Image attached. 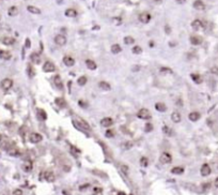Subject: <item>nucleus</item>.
Returning a JSON list of instances; mask_svg holds the SVG:
<instances>
[{
	"label": "nucleus",
	"instance_id": "49530a36",
	"mask_svg": "<svg viewBox=\"0 0 218 195\" xmlns=\"http://www.w3.org/2000/svg\"><path fill=\"white\" fill-rule=\"evenodd\" d=\"M211 73H213L215 75H218V67H213L211 69Z\"/></svg>",
	"mask_w": 218,
	"mask_h": 195
},
{
	"label": "nucleus",
	"instance_id": "4468645a",
	"mask_svg": "<svg viewBox=\"0 0 218 195\" xmlns=\"http://www.w3.org/2000/svg\"><path fill=\"white\" fill-rule=\"evenodd\" d=\"M54 82H55L56 87L59 90H63V83H62V81H61V77L59 75H56L54 77Z\"/></svg>",
	"mask_w": 218,
	"mask_h": 195
},
{
	"label": "nucleus",
	"instance_id": "c03bdc74",
	"mask_svg": "<svg viewBox=\"0 0 218 195\" xmlns=\"http://www.w3.org/2000/svg\"><path fill=\"white\" fill-rule=\"evenodd\" d=\"M140 164H141V166L146 167V166H147V159L144 158V157H142V158L140 159Z\"/></svg>",
	"mask_w": 218,
	"mask_h": 195
},
{
	"label": "nucleus",
	"instance_id": "39448f33",
	"mask_svg": "<svg viewBox=\"0 0 218 195\" xmlns=\"http://www.w3.org/2000/svg\"><path fill=\"white\" fill-rule=\"evenodd\" d=\"M13 86V81L11 78H4L2 79V82H1V88L4 90H9V89H11Z\"/></svg>",
	"mask_w": 218,
	"mask_h": 195
},
{
	"label": "nucleus",
	"instance_id": "a19ab883",
	"mask_svg": "<svg viewBox=\"0 0 218 195\" xmlns=\"http://www.w3.org/2000/svg\"><path fill=\"white\" fill-rule=\"evenodd\" d=\"M79 122L81 123V126H82V127H83L87 131H89V130L91 129V128H90V126L88 125V122H87V121H85V120H82V119H79Z\"/></svg>",
	"mask_w": 218,
	"mask_h": 195
},
{
	"label": "nucleus",
	"instance_id": "a18cd8bd",
	"mask_svg": "<svg viewBox=\"0 0 218 195\" xmlns=\"http://www.w3.org/2000/svg\"><path fill=\"white\" fill-rule=\"evenodd\" d=\"M13 195H23V191L20 189H15L13 191Z\"/></svg>",
	"mask_w": 218,
	"mask_h": 195
},
{
	"label": "nucleus",
	"instance_id": "7ed1b4c3",
	"mask_svg": "<svg viewBox=\"0 0 218 195\" xmlns=\"http://www.w3.org/2000/svg\"><path fill=\"white\" fill-rule=\"evenodd\" d=\"M159 161H160L163 164H169V163H171V161H172V157H171V154L168 153V152H163V153L160 154Z\"/></svg>",
	"mask_w": 218,
	"mask_h": 195
},
{
	"label": "nucleus",
	"instance_id": "79ce46f5",
	"mask_svg": "<svg viewBox=\"0 0 218 195\" xmlns=\"http://www.w3.org/2000/svg\"><path fill=\"white\" fill-rule=\"evenodd\" d=\"M160 73L161 74H171L172 73V70L169 68H161L160 69Z\"/></svg>",
	"mask_w": 218,
	"mask_h": 195
},
{
	"label": "nucleus",
	"instance_id": "c85d7f7f",
	"mask_svg": "<svg viewBox=\"0 0 218 195\" xmlns=\"http://www.w3.org/2000/svg\"><path fill=\"white\" fill-rule=\"evenodd\" d=\"M133 141H129V140H126V141H124V143H122V145H121V147H122V149H124V150H129L130 148L133 147Z\"/></svg>",
	"mask_w": 218,
	"mask_h": 195
},
{
	"label": "nucleus",
	"instance_id": "c756f323",
	"mask_svg": "<svg viewBox=\"0 0 218 195\" xmlns=\"http://www.w3.org/2000/svg\"><path fill=\"white\" fill-rule=\"evenodd\" d=\"M191 78H193V81L196 83V84H201L202 83V77L201 75H199V74H191Z\"/></svg>",
	"mask_w": 218,
	"mask_h": 195
},
{
	"label": "nucleus",
	"instance_id": "f704fd0d",
	"mask_svg": "<svg viewBox=\"0 0 218 195\" xmlns=\"http://www.w3.org/2000/svg\"><path fill=\"white\" fill-rule=\"evenodd\" d=\"M122 50L121 46L119 45V44H113V45L111 46V53L112 54H119V53Z\"/></svg>",
	"mask_w": 218,
	"mask_h": 195
},
{
	"label": "nucleus",
	"instance_id": "1a4fd4ad",
	"mask_svg": "<svg viewBox=\"0 0 218 195\" xmlns=\"http://www.w3.org/2000/svg\"><path fill=\"white\" fill-rule=\"evenodd\" d=\"M200 172H201V175L202 176L206 177V176H208V175L211 174L212 170H211V167H210V165H208V164H203L201 166V170H200Z\"/></svg>",
	"mask_w": 218,
	"mask_h": 195
},
{
	"label": "nucleus",
	"instance_id": "de8ad7c7",
	"mask_svg": "<svg viewBox=\"0 0 218 195\" xmlns=\"http://www.w3.org/2000/svg\"><path fill=\"white\" fill-rule=\"evenodd\" d=\"M102 189L101 188H94L93 189V192H94V194H102Z\"/></svg>",
	"mask_w": 218,
	"mask_h": 195
},
{
	"label": "nucleus",
	"instance_id": "72a5a7b5",
	"mask_svg": "<svg viewBox=\"0 0 218 195\" xmlns=\"http://www.w3.org/2000/svg\"><path fill=\"white\" fill-rule=\"evenodd\" d=\"M99 86H100V88L101 89H103V90H110V85H109V83H107V82H101L100 84H99Z\"/></svg>",
	"mask_w": 218,
	"mask_h": 195
},
{
	"label": "nucleus",
	"instance_id": "a211bd4d",
	"mask_svg": "<svg viewBox=\"0 0 218 195\" xmlns=\"http://www.w3.org/2000/svg\"><path fill=\"white\" fill-rule=\"evenodd\" d=\"M188 118H189L190 121H193V122L198 121V120L200 119V114H199L198 112H191V113L188 115Z\"/></svg>",
	"mask_w": 218,
	"mask_h": 195
},
{
	"label": "nucleus",
	"instance_id": "603ef678",
	"mask_svg": "<svg viewBox=\"0 0 218 195\" xmlns=\"http://www.w3.org/2000/svg\"><path fill=\"white\" fill-rule=\"evenodd\" d=\"M26 47H30V40L29 39L26 40Z\"/></svg>",
	"mask_w": 218,
	"mask_h": 195
},
{
	"label": "nucleus",
	"instance_id": "423d86ee",
	"mask_svg": "<svg viewBox=\"0 0 218 195\" xmlns=\"http://www.w3.org/2000/svg\"><path fill=\"white\" fill-rule=\"evenodd\" d=\"M55 43L57 44V45H59V46H64L66 44V38L64 37L63 34H58V35H56V38H55Z\"/></svg>",
	"mask_w": 218,
	"mask_h": 195
},
{
	"label": "nucleus",
	"instance_id": "2f4dec72",
	"mask_svg": "<svg viewBox=\"0 0 218 195\" xmlns=\"http://www.w3.org/2000/svg\"><path fill=\"white\" fill-rule=\"evenodd\" d=\"M73 126L78 130V131H80V132H86L87 130L81 126V123L80 122H78V121H75V120H73Z\"/></svg>",
	"mask_w": 218,
	"mask_h": 195
},
{
	"label": "nucleus",
	"instance_id": "a878e982",
	"mask_svg": "<svg viewBox=\"0 0 218 195\" xmlns=\"http://www.w3.org/2000/svg\"><path fill=\"white\" fill-rule=\"evenodd\" d=\"M27 10L30 13H32V14H41V10H40L39 8L34 6V5H28L27 6Z\"/></svg>",
	"mask_w": 218,
	"mask_h": 195
},
{
	"label": "nucleus",
	"instance_id": "412c9836",
	"mask_svg": "<svg viewBox=\"0 0 218 195\" xmlns=\"http://www.w3.org/2000/svg\"><path fill=\"white\" fill-rule=\"evenodd\" d=\"M155 108H156V110H158L160 113H164V112L167 110V106H166L164 103H161V102H158V103L155 104Z\"/></svg>",
	"mask_w": 218,
	"mask_h": 195
},
{
	"label": "nucleus",
	"instance_id": "58836bf2",
	"mask_svg": "<svg viewBox=\"0 0 218 195\" xmlns=\"http://www.w3.org/2000/svg\"><path fill=\"white\" fill-rule=\"evenodd\" d=\"M133 53L135 55H140L141 53H142V48L139 46V45H137V46H134L133 47Z\"/></svg>",
	"mask_w": 218,
	"mask_h": 195
},
{
	"label": "nucleus",
	"instance_id": "8fccbe9b",
	"mask_svg": "<svg viewBox=\"0 0 218 195\" xmlns=\"http://www.w3.org/2000/svg\"><path fill=\"white\" fill-rule=\"evenodd\" d=\"M79 105L81 106V107H87V103L83 102V101H79Z\"/></svg>",
	"mask_w": 218,
	"mask_h": 195
},
{
	"label": "nucleus",
	"instance_id": "052dcab7",
	"mask_svg": "<svg viewBox=\"0 0 218 195\" xmlns=\"http://www.w3.org/2000/svg\"><path fill=\"white\" fill-rule=\"evenodd\" d=\"M1 140H2V136H1V135H0V141H1Z\"/></svg>",
	"mask_w": 218,
	"mask_h": 195
},
{
	"label": "nucleus",
	"instance_id": "5701e85b",
	"mask_svg": "<svg viewBox=\"0 0 218 195\" xmlns=\"http://www.w3.org/2000/svg\"><path fill=\"white\" fill-rule=\"evenodd\" d=\"M171 173L173 175H182L183 173H184V168L181 167V166H175L171 170Z\"/></svg>",
	"mask_w": 218,
	"mask_h": 195
},
{
	"label": "nucleus",
	"instance_id": "393cba45",
	"mask_svg": "<svg viewBox=\"0 0 218 195\" xmlns=\"http://www.w3.org/2000/svg\"><path fill=\"white\" fill-rule=\"evenodd\" d=\"M86 66H87V68H88L89 70H95V69H96V63H95L94 61L91 60V59L86 60Z\"/></svg>",
	"mask_w": 218,
	"mask_h": 195
},
{
	"label": "nucleus",
	"instance_id": "f8f14e48",
	"mask_svg": "<svg viewBox=\"0 0 218 195\" xmlns=\"http://www.w3.org/2000/svg\"><path fill=\"white\" fill-rule=\"evenodd\" d=\"M0 41H1V43L4 44V45H13L15 43V39L12 37H3V38H1Z\"/></svg>",
	"mask_w": 218,
	"mask_h": 195
},
{
	"label": "nucleus",
	"instance_id": "e433bc0d",
	"mask_svg": "<svg viewBox=\"0 0 218 195\" xmlns=\"http://www.w3.org/2000/svg\"><path fill=\"white\" fill-rule=\"evenodd\" d=\"M144 131H145L146 133H150V132L153 131V125H152L151 122H146V123H145V126H144Z\"/></svg>",
	"mask_w": 218,
	"mask_h": 195
},
{
	"label": "nucleus",
	"instance_id": "6ab92c4d",
	"mask_svg": "<svg viewBox=\"0 0 218 195\" xmlns=\"http://www.w3.org/2000/svg\"><path fill=\"white\" fill-rule=\"evenodd\" d=\"M171 119H172V121H173V122H175V123L181 122V120H182L181 114H180V113H178V112H173V113L171 114Z\"/></svg>",
	"mask_w": 218,
	"mask_h": 195
},
{
	"label": "nucleus",
	"instance_id": "c9c22d12",
	"mask_svg": "<svg viewBox=\"0 0 218 195\" xmlns=\"http://www.w3.org/2000/svg\"><path fill=\"white\" fill-rule=\"evenodd\" d=\"M87 81H88V78H87L86 76H80L79 78H78V81H77V84L79 85V86H83L87 84Z\"/></svg>",
	"mask_w": 218,
	"mask_h": 195
},
{
	"label": "nucleus",
	"instance_id": "f3484780",
	"mask_svg": "<svg viewBox=\"0 0 218 195\" xmlns=\"http://www.w3.org/2000/svg\"><path fill=\"white\" fill-rule=\"evenodd\" d=\"M194 8L196 9V10H199V11H202L205 9V4L201 1V0H196V1L194 2Z\"/></svg>",
	"mask_w": 218,
	"mask_h": 195
},
{
	"label": "nucleus",
	"instance_id": "3c124183",
	"mask_svg": "<svg viewBox=\"0 0 218 195\" xmlns=\"http://www.w3.org/2000/svg\"><path fill=\"white\" fill-rule=\"evenodd\" d=\"M121 130H122V131H124V132H123L124 134H126V133H127V134H129V132H128V130H127V129H125L124 127H122V128H121Z\"/></svg>",
	"mask_w": 218,
	"mask_h": 195
},
{
	"label": "nucleus",
	"instance_id": "864d4df0",
	"mask_svg": "<svg viewBox=\"0 0 218 195\" xmlns=\"http://www.w3.org/2000/svg\"><path fill=\"white\" fill-rule=\"evenodd\" d=\"M177 2H178L179 4H183V3L186 2V0H177Z\"/></svg>",
	"mask_w": 218,
	"mask_h": 195
},
{
	"label": "nucleus",
	"instance_id": "7c9ffc66",
	"mask_svg": "<svg viewBox=\"0 0 218 195\" xmlns=\"http://www.w3.org/2000/svg\"><path fill=\"white\" fill-rule=\"evenodd\" d=\"M64 14L67 17H75L77 15V12H76V10H74V9H67Z\"/></svg>",
	"mask_w": 218,
	"mask_h": 195
},
{
	"label": "nucleus",
	"instance_id": "13d9d810",
	"mask_svg": "<svg viewBox=\"0 0 218 195\" xmlns=\"http://www.w3.org/2000/svg\"><path fill=\"white\" fill-rule=\"evenodd\" d=\"M154 1H155L156 3H159V2H161V0H154Z\"/></svg>",
	"mask_w": 218,
	"mask_h": 195
},
{
	"label": "nucleus",
	"instance_id": "473e14b6",
	"mask_svg": "<svg viewBox=\"0 0 218 195\" xmlns=\"http://www.w3.org/2000/svg\"><path fill=\"white\" fill-rule=\"evenodd\" d=\"M163 132H164L167 136H172V135L174 134V133H173V130H172L171 128L167 127V126H165V127L163 128Z\"/></svg>",
	"mask_w": 218,
	"mask_h": 195
},
{
	"label": "nucleus",
	"instance_id": "6e6d98bb",
	"mask_svg": "<svg viewBox=\"0 0 218 195\" xmlns=\"http://www.w3.org/2000/svg\"><path fill=\"white\" fill-rule=\"evenodd\" d=\"M215 185H216V188H218V177H217L216 180H215Z\"/></svg>",
	"mask_w": 218,
	"mask_h": 195
},
{
	"label": "nucleus",
	"instance_id": "aec40b11",
	"mask_svg": "<svg viewBox=\"0 0 218 195\" xmlns=\"http://www.w3.org/2000/svg\"><path fill=\"white\" fill-rule=\"evenodd\" d=\"M12 57L11 53L8 51V50H0V58L3 59V60H10Z\"/></svg>",
	"mask_w": 218,
	"mask_h": 195
},
{
	"label": "nucleus",
	"instance_id": "f257e3e1",
	"mask_svg": "<svg viewBox=\"0 0 218 195\" xmlns=\"http://www.w3.org/2000/svg\"><path fill=\"white\" fill-rule=\"evenodd\" d=\"M137 117L140 118V119H143V120H149V119H151L152 116H151V113L147 110L146 108H141L140 110L138 112Z\"/></svg>",
	"mask_w": 218,
	"mask_h": 195
},
{
	"label": "nucleus",
	"instance_id": "5fc2aeb1",
	"mask_svg": "<svg viewBox=\"0 0 218 195\" xmlns=\"http://www.w3.org/2000/svg\"><path fill=\"white\" fill-rule=\"evenodd\" d=\"M87 187H89V184H86V185H81L80 187V191H82V190H85Z\"/></svg>",
	"mask_w": 218,
	"mask_h": 195
},
{
	"label": "nucleus",
	"instance_id": "b1692460",
	"mask_svg": "<svg viewBox=\"0 0 218 195\" xmlns=\"http://www.w3.org/2000/svg\"><path fill=\"white\" fill-rule=\"evenodd\" d=\"M8 14L10 15V16H16L17 14H18V9H17V6L13 5V6H11V8H9Z\"/></svg>",
	"mask_w": 218,
	"mask_h": 195
},
{
	"label": "nucleus",
	"instance_id": "9b49d317",
	"mask_svg": "<svg viewBox=\"0 0 218 195\" xmlns=\"http://www.w3.org/2000/svg\"><path fill=\"white\" fill-rule=\"evenodd\" d=\"M44 178H45V180L47 181V182H54L55 180H56V176H55V174L53 173V172H45V174H44Z\"/></svg>",
	"mask_w": 218,
	"mask_h": 195
},
{
	"label": "nucleus",
	"instance_id": "bb28decb",
	"mask_svg": "<svg viewBox=\"0 0 218 195\" xmlns=\"http://www.w3.org/2000/svg\"><path fill=\"white\" fill-rule=\"evenodd\" d=\"M8 153L12 157H17V155H19V150L15 147H11L10 149H8Z\"/></svg>",
	"mask_w": 218,
	"mask_h": 195
},
{
	"label": "nucleus",
	"instance_id": "bf43d9fd",
	"mask_svg": "<svg viewBox=\"0 0 218 195\" xmlns=\"http://www.w3.org/2000/svg\"><path fill=\"white\" fill-rule=\"evenodd\" d=\"M153 45H154V43H153V42H150V46L153 47Z\"/></svg>",
	"mask_w": 218,
	"mask_h": 195
},
{
	"label": "nucleus",
	"instance_id": "f03ea898",
	"mask_svg": "<svg viewBox=\"0 0 218 195\" xmlns=\"http://www.w3.org/2000/svg\"><path fill=\"white\" fill-rule=\"evenodd\" d=\"M42 139H43V137L39 133H30V135H29V141L32 144H38Z\"/></svg>",
	"mask_w": 218,
	"mask_h": 195
},
{
	"label": "nucleus",
	"instance_id": "4be33fe9",
	"mask_svg": "<svg viewBox=\"0 0 218 195\" xmlns=\"http://www.w3.org/2000/svg\"><path fill=\"white\" fill-rule=\"evenodd\" d=\"M55 103L59 106V107H65V106H66V102H65V100L63 99V98H56Z\"/></svg>",
	"mask_w": 218,
	"mask_h": 195
},
{
	"label": "nucleus",
	"instance_id": "4d7b16f0",
	"mask_svg": "<svg viewBox=\"0 0 218 195\" xmlns=\"http://www.w3.org/2000/svg\"><path fill=\"white\" fill-rule=\"evenodd\" d=\"M166 32H167V33H170V28H168V26L166 27Z\"/></svg>",
	"mask_w": 218,
	"mask_h": 195
},
{
	"label": "nucleus",
	"instance_id": "09e8293b",
	"mask_svg": "<svg viewBox=\"0 0 218 195\" xmlns=\"http://www.w3.org/2000/svg\"><path fill=\"white\" fill-rule=\"evenodd\" d=\"M121 170L123 171V173L127 174V172H128V167H127V166H125V165H121Z\"/></svg>",
	"mask_w": 218,
	"mask_h": 195
},
{
	"label": "nucleus",
	"instance_id": "20e7f679",
	"mask_svg": "<svg viewBox=\"0 0 218 195\" xmlns=\"http://www.w3.org/2000/svg\"><path fill=\"white\" fill-rule=\"evenodd\" d=\"M56 70V67L55 64L51 62V61H46V62L43 64V71L46 73H49V72H54Z\"/></svg>",
	"mask_w": 218,
	"mask_h": 195
},
{
	"label": "nucleus",
	"instance_id": "2eb2a0df",
	"mask_svg": "<svg viewBox=\"0 0 218 195\" xmlns=\"http://www.w3.org/2000/svg\"><path fill=\"white\" fill-rule=\"evenodd\" d=\"M190 43L193 45H199V44L202 43V38L199 37V35H191L190 37Z\"/></svg>",
	"mask_w": 218,
	"mask_h": 195
},
{
	"label": "nucleus",
	"instance_id": "ddd939ff",
	"mask_svg": "<svg viewBox=\"0 0 218 195\" xmlns=\"http://www.w3.org/2000/svg\"><path fill=\"white\" fill-rule=\"evenodd\" d=\"M63 63L66 67H73L75 64V59L69 56H65V57H63Z\"/></svg>",
	"mask_w": 218,
	"mask_h": 195
},
{
	"label": "nucleus",
	"instance_id": "4c0bfd02",
	"mask_svg": "<svg viewBox=\"0 0 218 195\" xmlns=\"http://www.w3.org/2000/svg\"><path fill=\"white\" fill-rule=\"evenodd\" d=\"M124 43L127 44V45H130V44L135 43V39L133 37H125L124 38Z\"/></svg>",
	"mask_w": 218,
	"mask_h": 195
},
{
	"label": "nucleus",
	"instance_id": "0eeeda50",
	"mask_svg": "<svg viewBox=\"0 0 218 195\" xmlns=\"http://www.w3.org/2000/svg\"><path fill=\"white\" fill-rule=\"evenodd\" d=\"M139 21H140L141 23H143V24H147L151 21V15L149 13H146V12H143V13H141L140 15H139Z\"/></svg>",
	"mask_w": 218,
	"mask_h": 195
},
{
	"label": "nucleus",
	"instance_id": "37998d69",
	"mask_svg": "<svg viewBox=\"0 0 218 195\" xmlns=\"http://www.w3.org/2000/svg\"><path fill=\"white\" fill-rule=\"evenodd\" d=\"M105 135H106V137L111 138V137L115 136V131H113V130H107L106 133H105Z\"/></svg>",
	"mask_w": 218,
	"mask_h": 195
},
{
	"label": "nucleus",
	"instance_id": "dca6fc26",
	"mask_svg": "<svg viewBox=\"0 0 218 195\" xmlns=\"http://www.w3.org/2000/svg\"><path fill=\"white\" fill-rule=\"evenodd\" d=\"M191 27H193L194 30H200L203 27V23L200 20H195L193 23H191Z\"/></svg>",
	"mask_w": 218,
	"mask_h": 195
},
{
	"label": "nucleus",
	"instance_id": "ea45409f",
	"mask_svg": "<svg viewBox=\"0 0 218 195\" xmlns=\"http://www.w3.org/2000/svg\"><path fill=\"white\" fill-rule=\"evenodd\" d=\"M31 59H32V61H33L34 63H37V64L40 63V57H39V55H37V54H32V55H31Z\"/></svg>",
	"mask_w": 218,
	"mask_h": 195
},
{
	"label": "nucleus",
	"instance_id": "9d476101",
	"mask_svg": "<svg viewBox=\"0 0 218 195\" xmlns=\"http://www.w3.org/2000/svg\"><path fill=\"white\" fill-rule=\"evenodd\" d=\"M113 125V120L109 117H106V118H103L101 120V126L102 127H105V128H109Z\"/></svg>",
	"mask_w": 218,
	"mask_h": 195
},
{
	"label": "nucleus",
	"instance_id": "cd10ccee",
	"mask_svg": "<svg viewBox=\"0 0 218 195\" xmlns=\"http://www.w3.org/2000/svg\"><path fill=\"white\" fill-rule=\"evenodd\" d=\"M38 116H39V118L41 120H46L47 119V114H46V112L44 109L39 108L38 109Z\"/></svg>",
	"mask_w": 218,
	"mask_h": 195
},
{
	"label": "nucleus",
	"instance_id": "6e6552de",
	"mask_svg": "<svg viewBox=\"0 0 218 195\" xmlns=\"http://www.w3.org/2000/svg\"><path fill=\"white\" fill-rule=\"evenodd\" d=\"M32 168H33V163H32V161H30V160H26V161L24 162V164H23V170H24V172L29 173V172L32 171Z\"/></svg>",
	"mask_w": 218,
	"mask_h": 195
}]
</instances>
